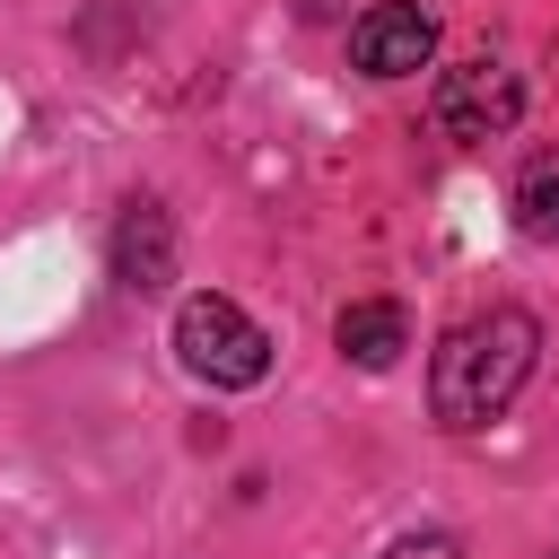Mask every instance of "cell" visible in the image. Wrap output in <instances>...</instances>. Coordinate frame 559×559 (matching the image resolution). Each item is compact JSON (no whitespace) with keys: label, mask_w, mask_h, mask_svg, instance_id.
<instances>
[{"label":"cell","mask_w":559,"mask_h":559,"mask_svg":"<svg viewBox=\"0 0 559 559\" xmlns=\"http://www.w3.org/2000/svg\"><path fill=\"white\" fill-rule=\"evenodd\" d=\"M384 559H463V542H454V533H402Z\"/></svg>","instance_id":"cell-8"},{"label":"cell","mask_w":559,"mask_h":559,"mask_svg":"<svg viewBox=\"0 0 559 559\" xmlns=\"http://www.w3.org/2000/svg\"><path fill=\"white\" fill-rule=\"evenodd\" d=\"M175 358H183L201 384L245 393V384H262V376H271V332H262L236 297L201 288V297H183V306H175Z\"/></svg>","instance_id":"cell-2"},{"label":"cell","mask_w":559,"mask_h":559,"mask_svg":"<svg viewBox=\"0 0 559 559\" xmlns=\"http://www.w3.org/2000/svg\"><path fill=\"white\" fill-rule=\"evenodd\" d=\"M114 280H122L131 297H157V288L175 280V218H166L157 201H131V210L114 218Z\"/></svg>","instance_id":"cell-5"},{"label":"cell","mask_w":559,"mask_h":559,"mask_svg":"<svg viewBox=\"0 0 559 559\" xmlns=\"http://www.w3.org/2000/svg\"><path fill=\"white\" fill-rule=\"evenodd\" d=\"M349 61H358L367 79H411V70L437 61V17H428L419 0H376V9H358V26H349Z\"/></svg>","instance_id":"cell-4"},{"label":"cell","mask_w":559,"mask_h":559,"mask_svg":"<svg viewBox=\"0 0 559 559\" xmlns=\"http://www.w3.org/2000/svg\"><path fill=\"white\" fill-rule=\"evenodd\" d=\"M515 114H524V79L507 70V61H454V70H437V96H428V122L445 131V140H498V131H515Z\"/></svg>","instance_id":"cell-3"},{"label":"cell","mask_w":559,"mask_h":559,"mask_svg":"<svg viewBox=\"0 0 559 559\" xmlns=\"http://www.w3.org/2000/svg\"><path fill=\"white\" fill-rule=\"evenodd\" d=\"M515 227L533 245H559V148H533L515 166Z\"/></svg>","instance_id":"cell-7"},{"label":"cell","mask_w":559,"mask_h":559,"mask_svg":"<svg viewBox=\"0 0 559 559\" xmlns=\"http://www.w3.org/2000/svg\"><path fill=\"white\" fill-rule=\"evenodd\" d=\"M542 358V323L524 306H489V314H463L437 349H428V419L472 437L489 419H507V402L524 393Z\"/></svg>","instance_id":"cell-1"},{"label":"cell","mask_w":559,"mask_h":559,"mask_svg":"<svg viewBox=\"0 0 559 559\" xmlns=\"http://www.w3.org/2000/svg\"><path fill=\"white\" fill-rule=\"evenodd\" d=\"M332 341H341V358H349V367L384 376V367H393V358L411 349V314H402L393 297H358V306H341Z\"/></svg>","instance_id":"cell-6"}]
</instances>
